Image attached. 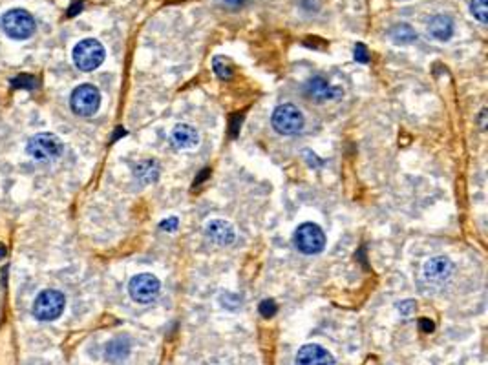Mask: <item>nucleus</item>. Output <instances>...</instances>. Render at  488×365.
<instances>
[{
    "label": "nucleus",
    "instance_id": "f257e3e1",
    "mask_svg": "<svg viewBox=\"0 0 488 365\" xmlns=\"http://www.w3.org/2000/svg\"><path fill=\"white\" fill-rule=\"evenodd\" d=\"M0 24H2V30H4L6 35L11 38H17V41H24V38L32 37L33 32H35L33 16L26 10H21V8L6 11Z\"/></svg>",
    "mask_w": 488,
    "mask_h": 365
},
{
    "label": "nucleus",
    "instance_id": "f03ea898",
    "mask_svg": "<svg viewBox=\"0 0 488 365\" xmlns=\"http://www.w3.org/2000/svg\"><path fill=\"white\" fill-rule=\"evenodd\" d=\"M64 307H66V298L63 292L48 289L41 292L33 303V314L41 322H54L63 314Z\"/></svg>",
    "mask_w": 488,
    "mask_h": 365
},
{
    "label": "nucleus",
    "instance_id": "7ed1b4c3",
    "mask_svg": "<svg viewBox=\"0 0 488 365\" xmlns=\"http://www.w3.org/2000/svg\"><path fill=\"white\" fill-rule=\"evenodd\" d=\"M105 60V46L96 38H85L74 48V63L83 71H94Z\"/></svg>",
    "mask_w": 488,
    "mask_h": 365
},
{
    "label": "nucleus",
    "instance_id": "20e7f679",
    "mask_svg": "<svg viewBox=\"0 0 488 365\" xmlns=\"http://www.w3.org/2000/svg\"><path fill=\"white\" fill-rule=\"evenodd\" d=\"M295 245L302 254H319L326 247V234L315 223H302L295 230Z\"/></svg>",
    "mask_w": 488,
    "mask_h": 365
},
{
    "label": "nucleus",
    "instance_id": "39448f33",
    "mask_svg": "<svg viewBox=\"0 0 488 365\" xmlns=\"http://www.w3.org/2000/svg\"><path fill=\"white\" fill-rule=\"evenodd\" d=\"M28 154L37 161H54L63 154V141L55 133H37L30 139L26 146Z\"/></svg>",
    "mask_w": 488,
    "mask_h": 365
},
{
    "label": "nucleus",
    "instance_id": "423d86ee",
    "mask_svg": "<svg viewBox=\"0 0 488 365\" xmlns=\"http://www.w3.org/2000/svg\"><path fill=\"white\" fill-rule=\"evenodd\" d=\"M273 128L282 135H295L302 132L304 115L295 104H282L273 111L271 117Z\"/></svg>",
    "mask_w": 488,
    "mask_h": 365
},
{
    "label": "nucleus",
    "instance_id": "0eeeda50",
    "mask_svg": "<svg viewBox=\"0 0 488 365\" xmlns=\"http://www.w3.org/2000/svg\"><path fill=\"white\" fill-rule=\"evenodd\" d=\"M72 110L81 117L94 115L99 106H101V93L94 85H81L77 86L70 99Z\"/></svg>",
    "mask_w": 488,
    "mask_h": 365
},
{
    "label": "nucleus",
    "instance_id": "6e6552de",
    "mask_svg": "<svg viewBox=\"0 0 488 365\" xmlns=\"http://www.w3.org/2000/svg\"><path fill=\"white\" fill-rule=\"evenodd\" d=\"M128 292L134 302L152 303L160 296L161 283L154 274H138L128 283Z\"/></svg>",
    "mask_w": 488,
    "mask_h": 365
},
{
    "label": "nucleus",
    "instance_id": "1a4fd4ad",
    "mask_svg": "<svg viewBox=\"0 0 488 365\" xmlns=\"http://www.w3.org/2000/svg\"><path fill=\"white\" fill-rule=\"evenodd\" d=\"M454 263H452L450 258L446 256H435L432 260H428L425 263V269H423V276L428 283H445L454 276Z\"/></svg>",
    "mask_w": 488,
    "mask_h": 365
},
{
    "label": "nucleus",
    "instance_id": "9d476101",
    "mask_svg": "<svg viewBox=\"0 0 488 365\" xmlns=\"http://www.w3.org/2000/svg\"><path fill=\"white\" fill-rule=\"evenodd\" d=\"M295 365H335L333 356L324 347L317 344L304 345L297 353Z\"/></svg>",
    "mask_w": 488,
    "mask_h": 365
},
{
    "label": "nucleus",
    "instance_id": "9b49d317",
    "mask_svg": "<svg viewBox=\"0 0 488 365\" xmlns=\"http://www.w3.org/2000/svg\"><path fill=\"white\" fill-rule=\"evenodd\" d=\"M304 91H306V96H308L309 99L319 102L331 101V99H337V97L340 96L339 88L329 85L324 77H313V79H309L308 82H306V86H304Z\"/></svg>",
    "mask_w": 488,
    "mask_h": 365
},
{
    "label": "nucleus",
    "instance_id": "f8f14e48",
    "mask_svg": "<svg viewBox=\"0 0 488 365\" xmlns=\"http://www.w3.org/2000/svg\"><path fill=\"white\" fill-rule=\"evenodd\" d=\"M205 236H207L211 241H214L216 245H231L236 238V232H234V227L229 221H223V219H213L205 225Z\"/></svg>",
    "mask_w": 488,
    "mask_h": 365
},
{
    "label": "nucleus",
    "instance_id": "ddd939ff",
    "mask_svg": "<svg viewBox=\"0 0 488 365\" xmlns=\"http://www.w3.org/2000/svg\"><path fill=\"white\" fill-rule=\"evenodd\" d=\"M170 141L178 150H192L200 144V133L191 124H178L170 133Z\"/></svg>",
    "mask_w": 488,
    "mask_h": 365
},
{
    "label": "nucleus",
    "instance_id": "4468645a",
    "mask_svg": "<svg viewBox=\"0 0 488 365\" xmlns=\"http://www.w3.org/2000/svg\"><path fill=\"white\" fill-rule=\"evenodd\" d=\"M428 33L435 41H450L452 35H454V21H452L448 15H435L430 19V24H428Z\"/></svg>",
    "mask_w": 488,
    "mask_h": 365
},
{
    "label": "nucleus",
    "instance_id": "2eb2a0df",
    "mask_svg": "<svg viewBox=\"0 0 488 365\" xmlns=\"http://www.w3.org/2000/svg\"><path fill=\"white\" fill-rule=\"evenodd\" d=\"M128 355H130V342L128 338H119L112 340L110 344L107 347V360L114 365H119L123 362L127 360Z\"/></svg>",
    "mask_w": 488,
    "mask_h": 365
},
{
    "label": "nucleus",
    "instance_id": "dca6fc26",
    "mask_svg": "<svg viewBox=\"0 0 488 365\" xmlns=\"http://www.w3.org/2000/svg\"><path fill=\"white\" fill-rule=\"evenodd\" d=\"M390 37H392V41L395 44H410L414 43L417 35H415V32L408 24H397V26L390 32Z\"/></svg>",
    "mask_w": 488,
    "mask_h": 365
},
{
    "label": "nucleus",
    "instance_id": "f3484780",
    "mask_svg": "<svg viewBox=\"0 0 488 365\" xmlns=\"http://www.w3.org/2000/svg\"><path fill=\"white\" fill-rule=\"evenodd\" d=\"M158 174H160V170H158V164L154 161H145L139 166H136V177H139L143 183L156 181L158 179Z\"/></svg>",
    "mask_w": 488,
    "mask_h": 365
},
{
    "label": "nucleus",
    "instance_id": "a211bd4d",
    "mask_svg": "<svg viewBox=\"0 0 488 365\" xmlns=\"http://www.w3.org/2000/svg\"><path fill=\"white\" fill-rule=\"evenodd\" d=\"M213 69H214V74H216L222 80L233 79V68L229 66V60H225L223 57H214Z\"/></svg>",
    "mask_w": 488,
    "mask_h": 365
},
{
    "label": "nucleus",
    "instance_id": "6ab92c4d",
    "mask_svg": "<svg viewBox=\"0 0 488 365\" xmlns=\"http://www.w3.org/2000/svg\"><path fill=\"white\" fill-rule=\"evenodd\" d=\"M470 11L472 15L478 19L481 24H487L488 22V0H472L470 4Z\"/></svg>",
    "mask_w": 488,
    "mask_h": 365
},
{
    "label": "nucleus",
    "instance_id": "aec40b11",
    "mask_svg": "<svg viewBox=\"0 0 488 365\" xmlns=\"http://www.w3.org/2000/svg\"><path fill=\"white\" fill-rule=\"evenodd\" d=\"M13 86H15V88H26V90H30V88H35V86H37V80H35V77H32V75H19L17 79H13Z\"/></svg>",
    "mask_w": 488,
    "mask_h": 365
},
{
    "label": "nucleus",
    "instance_id": "412c9836",
    "mask_svg": "<svg viewBox=\"0 0 488 365\" xmlns=\"http://www.w3.org/2000/svg\"><path fill=\"white\" fill-rule=\"evenodd\" d=\"M258 311H260V314L264 318H271V316H275L276 311H278V307H276V303L273 302V300H264V302L260 303Z\"/></svg>",
    "mask_w": 488,
    "mask_h": 365
},
{
    "label": "nucleus",
    "instance_id": "4be33fe9",
    "mask_svg": "<svg viewBox=\"0 0 488 365\" xmlns=\"http://www.w3.org/2000/svg\"><path fill=\"white\" fill-rule=\"evenodd\" d=\"M355 60L361 64L370 63V53H368V48L364 44H357L355 46Z\"/></svg>",
    "mask_w": 488,
    "mask_h": 365
},
{
    "label": "nucleus",
    "instance_id": "5701e85b",
    "mask_svg": "<svg viewBox=\"0 0 488 365\" xmlns=\"http://www.w3.org/2000/svg\"><path fill=\"white\" fill-rule=\"evenodd\" d=\"M242 119L244 115H233L231 117V137H238L240 128H242Z\"/></svg>",
    "mask_w": 488,
    "mask_h": 365
},
{
    "label": "nucleus",
    "instance_id": "b1692460",
    "mask_svg": "<svg viewBox=\"0 0 488 365\" xmlns=\"http://www.w3.org/2000/svg\"><path fill=\"white\" fill-rule=\"evenodd\" d=\"M399 311H401V314H403V316H410V314L415 311V302H412V300H406V302L399 305Z\"/></svg>",
    "mask_w": 488,
    "mask_h": 365
},
{
    "label": "nucleus",
    "instance_id": "393cba45",
    "mask_svg": "<svg viewBox=\"0 0 488 365\" xmlns=\"http://www.w3.org/2000/svg\"><path fill=\"white\" fill-rule=\"evenodd\" d=\"M419 327L425 331V333H434V322H430V320H426V318H423V320H419Z\"/></svg>",
    "mask_w": 488,
    "mask_h": 365
},
{
    "label": "nucleus",
    "instance_id": "a878e982",
    "mask_svg": "<svg viewBox=\"0 0 488 365\" xmlns=\"http://www.w3.org/2000/svg\"><path fill=\"white\" fill-rule=\"evenodd\" d=\"M176 227H178V219H176V217H170L169 221L161 223V228H163V230H169V232L176 230Z\"/></svg>",
    "mask_w": 488,
    "mask_h": 365
},
{
    "label": "nucleus",
    "instance_id": "bb28decb",
    "mask_svg": "<svg viewBox=\"0 0 488 365\" xmlns=\"http://www.w3.org/2000/svg\"><path fill=\"white\" fill-rule=\"evenodd\" d=\"M209 175H211V168H205V170H203L202 174L198 175L196 179H194V188H196V186H200V185H202V181H205V179H207Z\"/></svg>",
    "mask_w": 488,
    "mask_h": 365
},
{
    "label": "nucleus",
    "instance_id": "cd10ccee",
    "mask_svg": "<svg viewBox=\"0 0 488 365\" xmlns=\"http://www.w3.org/2000/svg\"><path fill=\"white\" fill-rule=\"evenodd\" d=\"M83 10V2H75V4H72V8H70V11H68V16H74V15H77L79 11Z\"/></svg>",
    "mask_w": 488,
    "mask_h": 365
},
{
    "label": "nucleus",
    "instance_id": "c85d7f7f",
    "mask_svg": "<svg viewBox=\"0 0 488 365\" xmlns=\"http://www.w3.org/2000/svg\"><path fill=\"white\" fill-rule=\"evenodd\" d=\"M229 5H242L245 2V0H225Z\"/></svg>",
    "mask_w": 488,
    "mask_h": 365
},
{
    "label": "nucleus",
    "instance_id": "c756f323",
    "mask_svg": "<svg viewBox=\"0 0 488 365\" xmlns=\"http://www.w3.org/2000/svg\"><path fill=\"white\" fill-rule=\"evenodd\" d=\"M485 121H487V110L481 111V128L487 126V124H485Z\"/></svg>",
    "mask_w": 488,
    "mask_h": 365
},
{
    "label": "nucleus",
    "instance_id": "7c9ffc66",
    "mask_svg": "<svg viewBox=\"0 0 488 365\" xmlns=\"http://www.w3.org/2000/svg\"><path fill=\"white\" fill-rule=\"evenodd\" d=\"M4 254H6L4 247H0V258H4Z\"/></svg>",
    "mask_w": 488,
    "mask_h": 365
}]
</instances>
